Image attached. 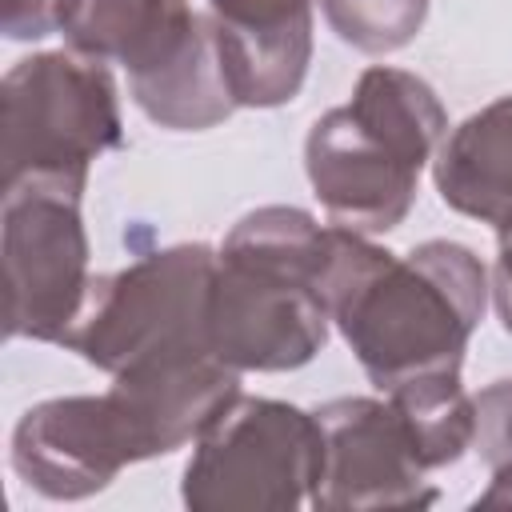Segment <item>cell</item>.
Listing matches in <instances>:
<instances>
[{"instance_id": "1", "label": "cell", "mask_w": 512, "mask_h": 512, "mask_svg": "<svg viewBox=\"0 0 512 512\" xmlns=\"http://www.w3.org/2000/svg\"><path fill=\"white\" fill-rule=\"evenodd\" d=\"M488 268L468 244L424 240L396 256L332 224L324 300L368 380L388 392L412 376L460 372L484 320Z\"/></svg>"}, {"instance_id": "2", "label": "cell", "mask_w": 512, "mask_h": 512, "mask_svg": "<svg viewBox=\"0 0 512 512\" xmlns=\"http://www.w3.org/2000/svg\"><path fill=\"white\" fill-rule=\"evenodd\" d=\"M332 224L292 204H268L232 224L216 252L208 340L236 372H292L328 344Z\"/></svg>"}, {"instance_id": "3", "label": "cell", "mask_w": 512, "mask_h": 512, "mask_svg": "<svg viewBox=\"0 0 512 512\" xmlns=\"http://www.w3.org/2000/svg\"><path fill=\"white\" fill-rule=\"evenodd\" d=\"M444 132L448 112L428 80L388 64L364 68L352 100L324 112L304 140V168L328 220L360 236L404 224Z\"/></svg>"}, {"instance_id": "4", "label": "cell", "mask_w": 512, "mask_h": 512, "mask_svg": "<svg viewBox=\"0 0 512 512\" xmlns=\"http://www.w3.org/2000/svg\"><path fill=\"white\" fill-rule=\"evenodd\" d=\"M4 108V188L48 184L84 196L92 164L124 144L120 96L104 60L76 48L36 52L8 68Z\"/></svg>"}, {"instance_id": "5", "label": "cell", "mask_w": 512, "mask_h": 512, "mask_svg": "<svg viewBox=\"0 0 512 512\" xmlns=\"http://www.w3.org/2000/svg\"><path fill=\"white\" fill-rule=\"evenodd\" d=\"M216 276V248L172 244L132 260L120 272L92 276L64 348L116 376L132 364L212 352L208 300Z\"/></svg>"}, {"instance_id": "6", "label": "cell", "mask_w": 512, "mask_h": 512, "mask_svg": "<svg viewBox=\"0 0 512 512\" xmlns=\"http://www.w3.org/2000/svg\"><path fill=\"white\" fill-rule=\"evenodd\" d=\"M320 472V424L288 400L236 396L200 436L180 500L192 512H296Z\"/></svg>"}, {"instance_id": "7", "label": "cell", "mask_w": 512, "mask_h": 512, "mask_svg": "<svg viewBox=\"0 0 512 512\" xmlns=\"http://www.w3.org/2000/svg\"><path fill=\"white\" fill-rule=\"evenodd\" d=\"M4 328L12 340L60 344L88 296V232L80 196L48 184L4 188Z\"/></svg>"}, {"instance_id": "8", "label": "cell", "mask_w": 512, "mask_h": 512, "mask_svg": "<svg viewBox=\"0 0 512 512\" xmlns=\"http://www.w3.org/2000/svg\"><path fill=\"white\" fill-rule=\"evenodd\" d=\"M320 424V472L312 484V508H424L436 504V488L424 480L420 448L384 396H340L316 408Z\"/></svg>"}, {"instance_id": "9", "label": "cell", "mask_w": 512, "mask_h": 512, "mask_svg": "<svg viewBox=\"0 0 512 512\" xmlns=\"http://www.w3.org/2000/svg\"><path fill=\"white\" fill-rule=\"evenodd\" d=\"M140 460L136 432L112 392L40 400L12 432L16 476L48 500L96 496L120 476V468Z\"/></svg>"}, {"instance_id": "10", "label": "cell", "mask_w": 512, "mask_h": 512, "mask_svg": "<svg viewBox=\"0 0 512 512\" xmlns=\"http://www.w3.org/2000/svg\"><path fill=\"white\" fill-rule=\"evenodd\" d=\"M60 36L92 60L124 64L128 88L140 92L212 40V16L188 0H64Z\"/></svg>"}, {"instance_id": "11", "label": "cell", "mask_w": 512, "mask_h": 512, "mask_svg": "<svg viewBox=\"0 0 512 512\" xmlns=\"http://www.w3.org/2000/svg\"><path fill=\"white\" fill-rule=\"evenodd\" d=\"M236 108L296 100L312 64V0H208Z\"/></svg>"}, {"instance_id": "12", "label": "cell", "mask_w": 512, "mask_h": 512, "mask_svg": "<svg viewBox=\"0 0 512 512\" xmlns=\"http://www.w3.org/2000/svg\"><path fill=\"white\" fill-rule=\"evenodd\" d=\"M440 200L480 224L512 216V96H500L460 120L436 148L432 168Z\"/></svg>"}, {"instance_id": "13", "label": "cell", "mask_w": 512, "mask_h": 512, "mask_svg": "<svg viewBox=\"0 0 512 512\" xmlns=\"http://www.w3.org/2000/svg\"><path fill=\"white\" fill-rule=\"evenodd\" d=\"M384 396L400 408V416H404V424H408V432H412V440H416L420 460H424L428 472L456 464L472 448V436H476V404L464 392L460 372L412 376V380L388 388Z\"/></svg>"}, {"instance_id": "14", "label": "cell", "mask_w": 512, "mask_h": 512, "mask_svg": "<svg viewBox=\"0 0 512 512\" xmlns=\"http://www.w3.org/2000/svg\"><path fill=\"white\" fill-rule=\"evenodd\" d=\"M320 8L328 28L368 56L412 44L428 20V0H320Z\"/></svg>"}, {"instance_id": "15", "label": "cell", "mask_w": 512, "mask_h": 512, "mask_svg": "<svg viewBox=\"0 0 512 512\" xmlns=\"http://www.w3.org/2000/svg\"><path fill=\"white\" fill-rule=\"evenodd\" d=\"M472 404H476L472 448L480 452V460L488 468L508 464L512 460V376L480 388V396H472Z\"/></svg>"}, {"instance_id": "16", "label": "cell", "mask_w": 512, "mask_h": 512, "mask_svg": "<svg viewBox=\"0 0 512 512\" xmlns=\"http://www.w3.org/2000/svg\"><path fill=\"white\" fill-rule=\"evenodd\" d=\"M60 8L64 0H4L0 28L8 40H44L60 32Z\"/></svg>"}, {"instance_id": "17", "label": "cell", "mask_w": 512, "mask_h": 512, "mask_svg": "<svg viewBox=\"0 0 512 512\" xmlns=\"http://www.w3.org/2000/svg\"><path fill=\"white\" fill-rule=\"evenodd\" d=\"M492 300L504 332H512V216L496 224V264H492Z\"/></svg>"}, {"instance_id": "18", "label": "cell", "mask_w": 512, "mask_h": 512, "mask_svg": "<svg viewBox=\"0 0 512 512\" xmlns=\"http://www.w3.org/2000/svg\"><path fill=\"white\" fill-rule=\"evenodd\" d=\"M476 508H512V460L492 468V480L476 496Z\"/></svg>"}]
</instances>
